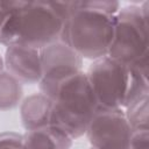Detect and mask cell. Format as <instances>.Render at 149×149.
Wrapping results in <instances>:
<instances>
[{
    "instance_id": "obj_1",
    "label": "cell",
    "mask_w": 149,
    "mask_h": 149,
    "mask_svg": "<svg viewBox=\"0 0 149 149\" xmlns=\"http://www.w3.org/2000/svg\"><path fill=\"white\" fill-rule=\"evenodd\" d=\"M0 44L35 49L61 41L64 19L54 1H0Z\"/></svg>"
},
{
    "instance_id": "obj_2",
    "label": "cell",
    "mask_w": 149,
    "mask_h": 149,
    "mask_svg": "<svg viewBox=\"0 0 149 149\" xmlns=\"http://www.w3.org/2000/svg\"><path fill=\"white\" fill-rule=\"evenodd\" d=\"M119 9L118 1H73L61 41L81 58L95 61L107 56Z\"/></svg>"
},
{
    "instance_id": "obj_3",
    "label": "cell",
    "mask_w": 149,
    "mask_h": 149,
    "mask_svg": "<svg viewBox=\"0 0 149 149\" xmlns=\"http://www.w3.org/2000/svg\"><path fill=\"white\" fill-rule=\"evenodd\" d=\"M86 74L99 108L126 109L149 91L148 77L108 56L93 61Z\"/></svg>"
},
{
    "instance_id": "obj_4",
    "label": "cell",
    "mask_w": 149,
    "mask_h": 149,
    "mask_svg": "<svg viewBox=\"0 0 149 149\" xmlns=\"http://www.w3.org/2000/svg\"><path fill=\"white\" fill-rule=\"evenodd\" d=\"M50 126L76 140L86 133L87 126L99 109L86 72L79 71L64 79L52 97Z\"/></svg>"
},
{
    "instance_id": "obj_5",
    "label": "cell",
    "mask_w": 149,
    "mask_h": 149,
    "mask_svg": "<svg viewBox=\"0 0 149 149\" xmlns=\"http://www.w3.org/2000/svg\"><path fill=\"white\" fill-rule=\"evenodd\" d=\"M148 2L126 6L115 15L113 40L107 56L116 62L135 68L148 77Z\"/></svg>"
},
{
    "instance_id": "obj_6",
    "label": "cell",
    "mask_w": 149,
    "mask_h": 149,
    "mask_svg": "<svg viewBox=\"0 0 149 149\" xmlns=\"http://www.w3.org/2000/svg\"><path fill=\"white\" fill-rule=\"evenodd\" d=\"M85 134L92 149H128L133 130L123 109L99 108Z\"/></svg>"
},
{
    "instance_id": "obj_7",
    "label": "cell",
    "mask_w": 149,
    "mask_h": 149,
    "mask_svg": "<svg viewBox=\"0 0 149 149\" xmlns=\"http://www.w3.org/2000/svg\"><path fill=\"white\" fill-rule=\"evenodd\" d=\"M41 57L43 74L38 83L40 92L49 98L52 97L59 83L81 71L83 58L62 41L41 49Z\"/></svg>"
},
{
    "instance_id": "obj_8",
    "label": "cell",
    "mask_w": 149,
    "mask_h": 149,
    "mask_svg": "<svg viewBox=\"0 0 149 149\" xmlns=\"http://www.w3.org/2000/svg\"><path fill=\"white\" fill-rule=\"evenodd\" d=\"M3 63L13 77L21 84H38L42 79V57L41 49L9 45L6 49Z\"/></svg>"
},
{
    "instance_id": "obj_9",
    "label": "cell",
    "mask_w": 149,
    "mask_h": 149,
    "mask_svg": "<svg viewBox=\"0 0 149 149\" xmlns=\"http://www.w3.org/2000/svg\"><path fill=\"white\" fill-rule=\"evenodd\" d=\"M52 99L43 93L27 97L20 107L21 121L26 130H33L50 126Z\"/></svg>"
},
{
    "instance_id": "obj_10",
    "label": "cell",
    "mask_w": 149,
    "mask_h": 149,
    "mask_svg": "<svg viewBox=\"0 0 149 149\" xmlns=\"http://www.w3.org/2000/svg\"><path fill=\"white\" fill-rule=\"evenodd\" d=\"M24 149H70L72 139L61 129L47 126L23 134Z\"/></svg>"
},
{
    "instance_id": "obj_11",
    "label": "cell",
    "mask_w": 149,
    "mask_h": 149,
    "mask_svg": "<svg viewBox=\"0 0 149 149\" xmlns=\"http://www.w3.org/2000/svg\"><path fill=\"white\" fill-rule=\"evenodd\" d=\"M22 84L9 72L0 73V111H8L19 105L22 99Z\"/></svg>"
},
{
    "instance_id": "obj_12",
    "label": "cell",
    "mask_w": 149,
    "mask_h": 149,
    "mask_svg": "<svg viewBox=\"0 0 149 149\" xmlns=\"http://www.w3.org/2000/svg\"><path fill=\"white\" fill-rule=\"evenodd\" d=\"M148 92L143 93L137 100L126 108L125 115L133 132L149 130V108Z\"/></svg>"
},
{
    "instance_id": "obj_13",
    "label": "cell",
    "mask_w": 149,
    "mask_h": 149,
    "mask_svg": "<svg viewBox=\"0 0 149 149\" xmlns=\"http://www.w3.org/2000/svg\"><path fill=\"white\" fill-rule=\"evenodd\" d=\"M0 149H24L23 135L14 132L0 133Z\"/></svg>"
},
{
    "instance_id": "obj_14",
    "label": "cell",
    "mask_w": 149,
    "mask_h": 149,
    "mask_svg": "<svg viewBox=\"0 0 149 149\" xmlns=\"http://www.w3.org/2000/svg\"><path fill=\"white\" fill-rule=\"evenodd\" d=\"M128 149H149V130L133 132Z\"/></svg>"
},
{
    "instance_id": "obj_15",
    "label": "cell",
    "mask_w": 149,
    "mask_h": 149,
    "mask_svg": "<svg viewBox=\"0 0 149 149\" xmlns=\"http://www.w3.org/2000/svg\"><path fill=\"white\" fill-rule=\"evenodd\" d=\"M3 68H5V63H3V58L0 56V73L3 71Z\"/></svg>"
},
{
    "instance_id": "obj_16",
    "label": "cell",
    "mask_w": 149,
    "mask_h": 149,
    "mask_svg": "<svg viewBox=\"0 0 149 149\" xmlns=\"http://www.w3.org/2000/svg\"><path fill=\"white\" fill-rule=\"evenodd\" d=\"M0 16H1V7H0Z\"/></svg>"
},
{
    "instance_id": "obj_17",
    "label": "cell",
    "mask_w": 149,
    "mask_h": 149,
    "mask_svg": "<svg viewBox=\"0 0 149 149\" xmlns=\"http://www.w3.org/2000/svg\"><path fill=\"white\" fill-rule=\"evenodd\" d=\"M91 149H92V148H91Z\"/></svg>"
}]
</instances>
